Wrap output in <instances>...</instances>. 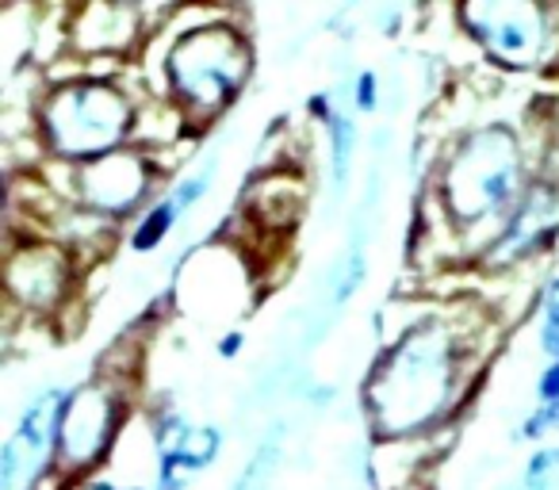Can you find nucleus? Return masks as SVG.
Returning a JSON list of instances; mask_svg holds the SVG:
<instances>
[{
	"mask_svg": "<svg viewBox=\"0 0 559 490\" xmlns=\"http://www.w3.org/2000/svg\"><path fill=\"white\" fill-rule=\"evenodd\" d=\"M540 345L551 360H559V276L544 288L540 307Z\"/></svg>",
	"mask_w": 559,
	"mask_h": 490,
	"instance_id": "nucleus-11",
	"label": "nucleus"
},
{
	"mask_svg": "<svg viewBox=\"0 0 559 490\" xmlns=\"http://www.w3.org/2000/svg\"><path fill=\"white\" fill-rule=\"evenodd\" d=\"M203 192H207V172H200V177L185 180V184H180L177 192H173V200L180 203V211H188V207H192L195 200H200Z\"/></svg>",
	"mask_w": 559,
	"mask_h": 490,
	"instance_id": "nucleus-16",
	"label": "nucleus"
},
{
	"mask_svg": "<svg viewBox=\"0 0 559 490\" xmlns=\"http://www.w3.org/2000/svg\"><path fill=\"white\" fill-rule=\"evenodd\" d=\"M62 172L66 184L55 188V200L85 207L93 215L108 218V223H123V218L154 207L150 192L162 180V165L139 146H123L85 165L62 162Z\"/></svg>",
	"mask_w": 559,
	"mask_h": 490,
	"instance_id": "nucleus-6",
	"label": "nucleus"
},
{
	"mask_svg": "<svg viewBox=\"0 0 559 490\" xmlns=\"http://www.w3.org/2000/svg\"><path fill=\"white\" fill-rule=\"evenodd\" d=\"M127 426V387L116 380H88L66 391L62 418H58L55 459L50 467L70 482H81L93 467L111 456L119 433Z\"/></svg>",
	"mask_w": 559,
	"mask_h": 490,
	"instance_id": "nucleus-5",
	"label": "nucleus"
},
{
	"mask_svg": "<svg viewBox=\"0 0 559 490\" xmlns=\"http://www.w3.org/2000/svg\"><path fill=\"white\" fill-rule=\"evenodd\" d=\"M241 349H246V334H241V330H230V334L218 337V357L223 360H234Z\"/></svg>",
	"mask_w": 559,
	"mask_h": 490,
	"instance_id": "nucleus-17",
	"label": "nucleus"
},
{
	"mask_svg": "<svg viewBox=\"0 0 559 490\" xmlns=\"http://www.w3.org/2000/svg\"><path fill=\"white\" fill-rule=\"evenodd\" d=\"M146 9L134 4H81L70 12V55L127 58L146 39Z\"/></svg>",
	"mask_w": 559,
	"mask_h": 490,
	"instance_id": "nucleus-9",
	"label": "nucleus"
},
{
	"mask_svg": "<svg viewBox=\"0 0 559 490\" xmlns=\"http://www.w3.org/2000/svg\"><path fill=\"white\" fill-rule=\"evenodd\" d=\"M307 116H311V119H322V123H334L337 111L330 108V96H326V93H319V96H311V100H307Z\"/></svg>",
	"mask_w": 559,
	"mask_h": 490,
	"instance_id": "nucleus-18",
	"label": "nucleus"
},
{
	"mask_svg": "<svg viewBox=\"0 0 559 490\" xmlns=\"http://www.w3.org/2000/svg\"><path fill=\"white\" fill-rule=\"evenodd\" d=\"M330 134H334L337 177H345V169H349V154H353V123L345 116H334V123H330Z\"/></svg>",
	"mask_w": 559,
	"mask_h": 490,
	"instance_id": "nucleus-13",
	"label": "nucleus"
},
{
	"mask_svg": "<svg viewBox=\"0 0 559 490\" xmlns=\"http://www.w3.org/2000/svg\"><path fill=\"white\" fill-rule=\"evenodd\" d=\"M525 487L528 490H556L559 487V449H544L533 456L525 471Z\"/></svg>",
	"mask_w": 559,
	"mask_h": 490,
	"instance_id": "nucleus-12",
	"label": "nucleus"
},
{
	"mask_svg": "<svg viewBox=\"0 0 559 490\" xmlns=\"http://www.w3.org/2000/svg\"><path fill=\"white\" fill-rule=\"evenodd\" d=\"M456 20L487 50L490 62L510 65V70L548 65L559 50V9H548V4H528V0L498 4V0H490V4H464Z\"/></svg>",
	"mask_w": 559,
	"mask_h": 490,
	"instance_id": "nucleus-7",
	"label": "nucleus"
},
{
	"mask_svg": "<svg viewBox=\"0 0 559 490\" xmlns=\"http://www.w3.org/2000/svg\"><path fill=\"white\" fill-rule=\"evenodd\" d=\"M536 398H540V406H559V360H551L540 372V380H536Z\"/></svg>",
	"mask_w": 559,
	"mask_h": 490,
	"instance_id": "nucleus-14",
	"label": "nucleus"
},
{
	"mask_svg": "<svg viewBox=\"0 0 559 490\" xmlns=\"http://www.w3.org/2000/svg\"><path fill=\"white\" fill-rule=\"evenodd\" d=\"M357 108L360 111H376L380 108V77L372 70H365L357 77Z\"/></svg>",
	"mask_w": 559,
	"mask_h": 490,
	"instance_id": "nucleus-15",
	"label": "nucleus"
},
{
	"mask_svg": "<svg viewBox=\"0 0 559 490\" xmlns=\"http://www.w3.org/2000/svg\"><path fill=\"white\" fill-rule=\"evenodd\" d=\"M78 258L55 238H9V258H4V288L9 307L24 319H55L66 311L70 291L78 284Z\"/></svg>",
	"mask_w": 559,
	"mask_h": 490,
	"instance_id": "nucleus-8",
	"label": "nucleus"
},
{
	"mask_svg": "<svg viewBox=\"0 0 559 490\" xmlns=\"http://www.w3.org/2000/svg\"><path fill=\"white\" fill-rule=\"evenodd\" d=\"M467 337L429 319L399 345H388L383 360L365 383L372 426L388 441L418 437L456 410L464 391Z\"/></svg>",
	"mask_w": 559,
	"mask_h": 490,
	"instance_id": "nucleus-1",
	"label": "nucleus"
},
{
	"mask_svg": "<svg viewBox=\"0 0 559 490\" xmlns=\"http://www.w3.org/2000/svg\"><path fill=\"white\" fill-rule=\"evenodd\" d=\"M437 192L444 215L460 234H475L487 223L506 234L513 211L528 195L525 142L510 127H479L464 134L452 154H444Z\"/></svg>",
	"mask_w": 559,
	"mask_h": 490,
	"instance_id": "nucleus-2",
	"label": "nucleus"
},
{
	"mask_svg": "<svg viewBox=\"0 0 559 490\" xmlns=\"http://www.w3.org/2000/svg\"><path fill=\"white\" fill-rule=\"evenodd\" d=\"M39 139L50 157L85 165L108 157L134 142L139 104L119 81H73V85L43 88Z\"/></svg>",
	"mask_w": 559,
	"mask_h": 490,
	"instance_id": "nucleus-3",
	"label": "nucleus"
},
{
	"mask_svg": "<svg viewBox=\"0 0 559 490\" xmlns=\"http://www.w3.org/2000/svg\"><path fill=\"white\" fill-rule=\"evenodd\" d=\"M177 218H180V203L173 200V195H165V200H157L150 211H142L139 215V223H134V230H131V250L134 253H154L157 246H162L165 238H169V230L177 226Z\"/></svg>",
	"mask_w": 559,
	"mask_h": 490,
	"instance_id": "nucleus-10",
	"label": "nucleus"
},
{
	"mask_svg": "<svg viewBox=\"0 0 559 490\" xmlns=\"http://www.w3.org/2000/svg\"><path fill=\"white\" fill-rule=\"evenodd\" d=\"M249 70H253V50L246 32L230 24L188 27L165 55V96L180 104L188 131H203L238 100Z\"/></svg>",
	"mask_w": 559,
	"mask_h": 490,
	"instance_id": "nucleus-4",
	"label": "nucleus"
}]
</instances>
